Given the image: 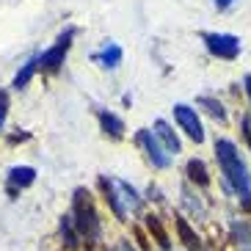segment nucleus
I'll use <instances>...</instances> for the list:
<instances>
[{
  "mask_svg": "<svg viewBox=\"0 0 251 251\" xmlns=\"http://www.w3.org/2000/svg\"><path fill=\"white\" fill-rule=\"evenodd\" d=\"M215 157H218L224 179H226V185L232 188V193L240 199L243 210H251V174H249L246 160L240 157V152H237V147L229 138L215 141Z\"/></svg>",
  "mask_w": 251,
  "mask_h": 251,
  "instance_id": "obj_1",
  "label": "nucleus"
},
{
  "mask_svg": "<svg viewBox=\"0 0 251 251\" xmlns=\"http://www.w3.org/2000/svg\"><path fill=\"white\" fill-rule=\"evenodd\" d=\"M100 188L105 193V201L111 204L113 215L119 221H127L130 213H138L141 210V196L133 185H127L125 179H116V177H102L100 179Z\"/></svg>",
  "mask_w": 251,
  "mask_h": 251,
  "instance_id": "obj_2",
  "label": "nucleus"
},
{
  "mask_svg": "<svg viewBox=\"0 0 251 251\" xmlns=\"http://www.w3.org/2000/svg\"><path fill=\"white\" fill-rule=\"evenodd\" d=\"M72 221H75V229L80 232L83 240L89 243H97L100 235H102V224H100V215H97V207H94V199L86 188H77L75 191V199H72Z\"/></svg>",
  "mask_w": 251,
  "mask_h": 251,
  "instance_id": "obj_3",
  "label": "nucleus"
},
{
  "mask_svg": "<svg viewBox=\"0 0 251 251\" xmlns=\"http://www.w3.org/2000/svg\"><path fill=\"white\" fill-rule=\"evenodd\" d=\"M72 39H75V28H67L50 50L39 52V69H42V72H58L64 58H67L69 47H72Z\"/></svg>",
  "mask_w": 251,
  "mask_h": 251,
  "instance_id": "obj_4",
  "label": "nucleus"
},
{
  "mask_svg": "<svg viewBox=\"0 0 251 251\" xmlns=\"http://www.w3.org/2000/svg\"><path fill=\"white\" fill-rule=\"evenodd\" d=\"M204 45L207 50L213 52L215 58H224V61H235L240 55V39L232 36V33H204Z\"/></svg>",
  "mask_w": 251,
  "mask_h": 251,
  "instance_id": "obj_5",
  "label": "nucleus"
},
{
  "mask_svg": "<svg viewBox=\"0 0 251 251\" xmlns=\"http://www.w3.org/2000/svg\"><path fill=\"white\" fill-rule=\"evenodd\" d=\"M135 141H138L141 147H144V152H147L149 163H152L155 169H169V166H171V155L166 152V149H163V144L157 141L155 130H138Z\"/></svg>",
  "mask_w": 251,
  "mask_h": 251,
  "instance_id": "obj_6",
  "label": "nucleus"
},
{
  "mask_svg": "<svg viewBox=\"0 0 251 251\" xmlns=\"http://www.w3.org/2000/svg\"><path fill=\"white\" fill-rule=\"evenodd\" d=\"M174 119H177V125L185 130V135L188 138H193L196 144H201L204 141V130H201V122H199V113H196V108H191V105H174Z\"/></svg>",
  "mask_w": 251,
  "mask_h": 251,
  "instance_id": "obj_7",
  "label": "nucleus"
},
{
  "mask_svg": "<svg viewBox=\"0 0 251 251\" xmlns=\"http://www.w3.org/2000/svg\"><path fill=\"white\" fill-rule=\"evenodd\" d=\"M36 182V169L33 166H11L8 169V191H23Z\"/></svg>",
  "mask_w": 251,
  "mask_h": 251,
  "instance_id": "obj_8",
  "label": "nucleus"
},
{
  "mask_svg": "<svg viewBox=\"0 0 251 251\" xmlns=\"http://www.w3.org/2000/svg\"><path fill=\"white\" fill-rule=\"evenodd\" d=\"M155 135H157V141L163 144V149H166L169 155H177V152H182V144H179L177 133L171 130V125H169V122H163V119H157V122H155Z\"/></svg>",
  "mask_w": 251,
  "mask_h": 251,
  "instance_id": "obj_9",
  "label": "nucleus"
},
{
  "mask_svg": "<svg viewBox=\"0 0 251 251\" xmlns=\"http://www.w3.org/2000/svg\"><path fill=\"white\" fill-rule=\"evenodd\" d=\"M177 232H179V240H182V246L188 251H207L204 243H201V237L193 232L191 224L185 221V218H177Z\"/></svg>",
  "mask_w": 251,
  "mask_h": 251,
  "instance_id": "obj_10",
  "label": "nucleus"
},
{
  "mask_svg": "<svg viewBox=\"0 0 251 251\" xmlns=\"http://www.w3.org/2000/svg\"><path fill=\"white\" fill-rule=\"evenodd\" d=\"M122 58H125V50H122L119 45H113V42H108V45H105L100 52H94V61H100V64H102V67H108V69L119 67V64H122Z\"/></svg>",
  "mask_w": 251,
  "mask_h": 251,
  "instance_id": "obj_11",
  "label": "nucleus"
},
{
  "mask_svg": "<svg viewBox=\"0 0 251 251\" xmlns=\"http://www.w3.org/2000/svg\"><path fill=\"white\" fill-rule=\"evenodd\" d=\"M100 116V127H102L105 133L111 135V138H122L125 135V122L116 116V113H111V111H100L97 113Z\"/></svg>",
  "mask_w": 251,
  "mask_h": 251,
  "instance_id": "obj_12",
  "label": "nucleus"
},
{
  "mask_svg": "<svg viewBox=\"0 0 251 251\" xmlns=\"http://www.w3.org/2000/svg\"><path fill=\"white\" fill-rule=\"evenodd\" d=\"M185 171H188V179H191V182H196L199 188H207V185H210V174H207L204 160L191 157V160H188V166H185Z\"/></svg>",
  "mask_w": 251,
  "mask_h": 251,
  "instance_id": "obj_13",
  "label": "nucleus"
},
{
  "mask_svg": "<svg viewBox=\"0 0 251 251\" xmlns=\"http://www.w3.org/2000/svg\"><path fill=\"white\" fill-rule=\"evenodd\" d=\"M232 240H235L237 246H240V251H251V224L249 221H232Z\"/></svg>",
  "mask_w": 251,
  "mask_h": 251,
  "instance_id": "obj_14",
  "label": "nucleus"
},
{
  "mask_svg": "<svg viewBox=\"0 0 251 251\" xmlns=\"http://www.w3.org/2000/svg\"><path fill=\"white\" fill-rule=\"evenodd\" d=\"M147 229H149V235H155L157 246H160L163 251H169V249H171L169 232H166V226L160 224V218H157V215H147Z\"/></svg>",
  "mask_w": 251,
  "mask_h": 251,
  "instance_id": "obj_15",
  "label": "nucleus"
},
{
  "mask_svg": "<svg viewBox=\"0 0 251 251\" xmlns=\"http://www.w3.org/2000/svg\"><path fill=\"white\" fill-rule=\"evenodd\" d=\"M61 237H64V246H67V249H75V246L80 243V232L75 229L72 215H64V218H61Z\"/></svg>",
  "mask_w": 251,
  "mask_h": 251,
  "instance_id": "obj_16",
  "label": "nucleus"
},
{
  "mask_svg": "<svg viewBox=\"0 0 251 251\" xmlns=\"http://www.w3.org/2000/svg\"><path fill=\"white\" fill-rule=\"evenodd\" d=\"M39 69V55H33V58H28L25 61V67L17 72V77H14V89H25L30 83V77H33V72Z\"/></svg>",
  "mask_w": 251,
  "mask_h": 251,
  "instance_id": "obj_17",
  "label": "nucleus"
},
{
  "mask_svg": "<svg viewBox=\"0 0 251 251\" xmlns=\"http://www.w3.org/2000/svg\"><path fill=\"white\" fill-rule=\"evenodd\" d=\"M196 105H201V108H204V111L210 113L213 119H218V122H226V111H224V105L218 102L215 97H199V100H196Z\"/></svg>",
  "mask_w": 251,
  "mask_h": 251,
  "instance_id": "obj_18",
  "label": "nucleus"
},
{
  "mask_svg": "<svg viewBox=\"0 0 251 251\" xmlns=\"http://www.w3.org/2000/svg\"><path fill=\"white\" fill-rule=\"evenodd\" d=\"M6 113H8V91L0 89V130L6 125Z\"/></svg>",
  "mask_w": 251,
  "mask_h": 251,
  "instance_id": "obj_19",
  "label": "nucleus"
},
{
  "mask_svg": "<svg viewBox=\"0 0 251 251\" xmlns=\"http://www.w3.org/2000/svg\"><path fill=\"white\" fill-rule=\"evenodd\" d=\"M213 3H215V8H218V11H224V8H229L235 0H213Z\"/></svg>",
  "mask_w": 251,
  "mask_h": 251,
  "instance_id": "obj_20",
  "label": "nucleus"
},
{
  "mask_svg": "<svg viewBox=\"0 0 251 251\" xmlns=\"http://www.w3.org/2000/svg\"><path fill=\"white\" fill-rule=\"evenodd\" d=\"M243 86H246V94H249V100H251V72L243 77Z\"/></svg>",
  "mask_w": 251,
  "mask_h": 251,
  "instance_id": "obj_21",
  "label": "nucleus"
},
{
  "mask_svg": "<svg viewBox=\"0 0 251 251\" xmlns=\"http://www.w3.org/2000/svg\"><path fill=\"white\" fill-rule=\"evenodd\" d=\"M122 251H135V249H133V243H130V240H122Z\"/></svg>",
  "mask_w": 251,
  "mask_h": 251,
  "instance_id": "obj_22",
  "label": "nucleus"
}]
</instances>
